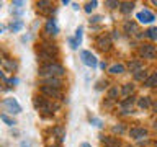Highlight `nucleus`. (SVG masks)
Wrapping results in <instances>:
<instances>
[{
	"mask_svg": "<svg viewBox=\"0 0 157 147\" xmlns=\"http://www.w3.org/2000/svg\"><path fill=\"white\" fill-rule=\"evenodd\" d=\"M101 142L105 144L106 147H120V141L118 137H106V136H101Z\"/></svg>",
	"mask_w": 157,
	"mask_h": 147,
	"instance_id": "obj_8",
	"label": "nucleus"
},
{
	"mask_svg": "<svg viewBox=\"0 0 157 147\" xmlns=\"http://www.w3.org/2000/svg\"><path fill=\"white\" fill-rule=\"evenodd\" d=\"M141 56H144L146 59H154L155 46H152V44H142L141 46Z\"/></svg>",
	"mask_w": 157,
	"mask_h": 147,
	"instance_id": "obj_5",
	"label": "nucleus"
},
{
	"mask_svg": "<svg viewBox=\"0 0 157 147\" xmlns=\"http://www.w3.org/2000/svg\"><path fill=\"white\" fill-rule=\"evenodd\" d=\"M129 70L134 72V74L141 72V70H142V64H141L139 61H132V62H129Z\"/></svg>",
	"mask_w": 157,
	"mask_h": 147,
	"instance_id": "obj_13",
	"label": "nucleus"
},
{
	"mask_svg": "<svg viewBox=\"0 0 157 147\" xmlns=\"http://www.w3.org/2000/svg\"><path fill=\"white\" fill-rule=\"evenodd\" d=\"M90 123H93L95 126H98V127H101L103 124H101V121L98 119V118H90Z\"/></svg>",
	"mask_w": 157,
	"mask_h": 147,
	"instance_id": "obj_27",
	"label": "nucleus"
},
{
	"mask_svg": "<svg viewBox=\"0 0 157 147\" xmlns=\"http://www.w3.org/2000/svg\"><path fill=\"white\" fill-rule=\"evenodd\" d=\"M46 5H49V2H46V0H43V2H38V7H46Z\"/></svg>",
	"mask_w": 157,
	"mask_h": 147,
	"instance_id": "obj_34",
	"label": "nucleus"
},
{
	"mask_svg": "<svg viewBox=\"0 0 157 147\" xmlns=\"http://www.w3.org/2000/svg\"><path fill=\"white\" fill-rule=\"evenodd\" d=\"M136 29H137V24L134 23V21H126L124 23V31L126 33H136Z\"/></svg>",
	"mask_w": 157,
	"mask_h": 147,
	"instance_id": "obj_16",
	"label": "nucleus"
},
{
	"mask_svg": "<svg viewBox=\"0 0 157 147\" xmlns=\"http://www.w3.org/2000/svg\"><path fill=\"white\" fill-rule=\"evenodd\" d=\"M41 92H43V95L51 96V98H59V96H61V93H59L57 88H52V87H48V85H43Z\"/></svg>",
	"mask_w": 157,
	"mask_h": 147,
	"instance_id": "obj_6",
	"label": "nucleus"
},
{
	"mask_svg": "<svg viewBox=\"0 0 157 147\" xmlns=\"http://www.w3.org/2000/svg\"><path fill=\"white\" fill-rule=\"evenodd\" d=\"M80 57H82V62L85 64V66L92 67V69L97 66V57L93 56L90 51H82V52H80Z\"/></svg>",
	"mask_w": 157,
	"mask_h": 147,
	"instance_id": "obj_3",
	"label": "nucleus"
},
{
	"mask_svg": "<svg viewBox=\"0 0 157 147\" xmlns=\"http://www.w3.org/2000/svg\"><path fill=\"white\" fill-rule=\"evenodd\" d=\"M21 147H29L28 144H25V142H23V144H21Z\"/></svg>",
	"mask_w": 157,
	"mask_h": 147,
	"instance_id": "obj_39",
	"label": "nucleus"
},
{
	"mask_svg": "<svg viewBox=\"0 0 157 147\" xmlns=\"http://www.w3.org/2000/svg\"><path fill=\"white\" fill-rule=\"evenodd\" d=\"M132 103H134V100H132L131 96H128L124 101H121V108H123V113H131V110H132Z\"/></svg>",
	"mask_w": 157,
	"mask_h": 147,
	"instance_id": "obj_11",
	"label": "nucleus"
},
{
	"mask_svg": "<svg viewBox=\"0 0 157 147\" xmlns=\"http://www.w3.org/2000/svg\"><path fill=\"white\" fill-rule=\"evenodd\" d=\"M13 5H15V7H21V5H23V2H18V0H15V2H13Z\"/></svg>",
	"mask_w": 157,
	"mask_h": 147,
	"instance_id": "obj_35",
	"label": "nucleus"
},
{
	"mask_svg": "<svg viewBox=\"0 0 157 147\" xmlns=\"http://www.w3.org/2000/svg\"><path fill=\"white\" fill-rule=\"evenodd\" d=\"M46 33L48 34H52V36L59 33V28H57L56 20H54V18H49L48 20V23H46Z\"/></svg>",
	"mask_w": 157,
	"mask_h": 147,
	"instance_id": "obj_7",
	"label": "nucleus"
},
{
	"mask_svg": "<svg viewBox=\"0 0 157 147\" xmlns=\"http://www.w3.org/2000/svg\"><path fill=\"white\" fill-rule=\"evenodd\" d=\"M64 67L59 64H48L39 69V75H49V77H62L64 75Z\"/></svg>",
	"mask_w": 157,
	"mask_h": 147,
	"instance_id": "obj_1",
	"label": "nucleus"
},
{
	"mask_svg": "<svg viewBox=\"0 0 157 147\" xmlns=\"http://www.w3.org/2000/svg\"><path fill=\"white\" fill-rule=\"evenodd\" d=\"M72 8H74V10H75V12H77V10H78V5H77V3H72Z\"/></svg>",
	"mask_w": 157,
	"mask_h": 147,
	"instance_id": "obj_37",
	"label": "nucleus"
},
{
	"mask_svg": "<svg viewBox=\"0 0 157 147\" xmlns=\"http://www.w3.org/2000/svg\"><path fill=\"white\" fill-rule=\"evenodd\" d=\"M3 106H5V110L10 111L12 115H18V113H21V106L18 105V101L15 100V98H5V100H3Z\"/></svg>",
	"mask_w": 157,
	"mask_h": 147,
	"instance_id": "obj_2",
	"label": "nucleus"
},
{
	"mask_svg": "<svg viewBox=\"0 0 157 147\" xmlns=\"http://www.w3.org/2000/svg\"><path fill=\"white\" fill-rule=\"evenodd\" d=\"M129 136L134 137V139H142V137L147 136V131L142 129V127H134V129L129 131Z\"/></svg>",
	"mask_w": 157,
	"mask_h": 147,
	"instance_id": "obj_10",
	"label": "nucleus"
},
{
	"mask_svg": "<svg viewBox=\"0 0 157 147\" xmlns=\"http://www.w3.org/2000/svg\"><path fill=\"white\" fill-rule=\"evenodd\" d=\"M20 80H18V78H12V80H8V83H12V85H13V83H18Z\"/></svg>",
	"mask_w": 157,
	"mask_h": 147,
	"instance_id": "obj_36",
	"label": "nucleus"
},
{
	"mask_svg": "<svg viewBox=\"0 0 157 147\" xmlns=\"http://www.w3.org/2000/svg\"><path fill=\"white\" fill-rule=\"evenodd\" d=\"M144 85H146V87H154V85H157V74H152L151 77H147L146 82H144Z\"/></svg>",
	"mask_w": 157,
	"mask_h": 147,
	"instance_id": "obj_14",
	"label": "nucleus"
},
{
	"mask_svg": "<svg viewBox=\"0 0 157 147\" xmlns=\"http://www.w3.org/2000/svg\"><path fill=\"white\" fill-rule=\"evenodd\" d=\"M3 66H5V69H7V70H13V69H17V62L7 61V59H5V61H3Z\"/></svg>",
	"mask_w": 157,
	"mask_h": 147,
	"instance_id": "obj_21",
	"label": "nucleus"
},
{
	"mask_svg": "<svg viewBox=\"0 0 157 147\" xmlns=\"http://www.w3.org/2000/svg\"><path fill=\"white\" fill-rule=\"evenodd\" d=\"M80 147H92L90 144H87V142H83V144H80Z\"/></svg>",
	"mask_w": 157,
	"mask_h": 147,
	"instance_id": "obj_38",
	"label": "nucleus"
},
{
	"mask_svg": "<svg viewBox=\"0 0 157 147\" xmlns=\"http://www.w3.org/2000/svg\"><path fill=\"white\" fill-rule=\"evenodd\" d=\"M136 18L139 20L141 23H152V21L155 20L154 13L149 12V10H142V12H139V13L136 15Z\"/></svg>",
	"mask_w": 157,
	"mask_h": 147,
	"instance_id": "obj_4",
	"label": "nucleus"
},
{
	"mask_svg": "<svg viewBox=\"0 0 157 147\" xmlns=\"http://www.w3.org/2000/svg\"><path fill=\"white\" fill-rule=\"evenodd\" d=\"M118 95V88L115 87V88H111V90H110V93H108V96H110V98H115Z\"/></svg>",
	"mask_w": 157,
	"mask_h": 147,
	"instance_id": "obj_29",
	"label": "nucleus"
},
{
	"mask_svg": "<svg viewBox=\"0 0 157 147\" xmlns=\"http://www.w3.org/2000/svg\"><path fill=\"white\" fill-rule=\"evenodd\" d=\"M54 132H56V134H59V136H61V139H64V131L61 129V127H56V129H54Z\"/></svg>",
	"mask_w": 157,
	"mask_h": 147,
	"instance_id": "obj_30",
	"label": "nucleus"
},
{
	"mask_svg": "<svg viewBox=\"0 0 157 147\" xmlns=\"http://www.w3.org/2000/svg\"><path fill=\"white\" fill-rule=\"evenodd\" d=\"M21 28H23V21H21V20H17L15 23H12V24H10V29H12L13 33H18Z\"/></svg>",
	"mask_w": 157,
	"mask_h": 147,
	"instance_id": "obj_18",
	"label": "nucleus"
},
{
	"mask_svg": "<svg viewBox=\"0 0 157 147\" xmlns=\"http://www.w3.org/2000/svg\"><path fill=\"white\" fill-rule=\"evenodd\" d=\"M151 106V100L147 96H144V98H141L139 100V108H142V110H147V108Z\"/></svg>",
	"mask_w": 157,
	"mask_h": 147,
	"instance_id": "obj_19",
	"label": "nucleus"
},
{
	"mask_svg": "<svg viewBox=\"0 0 157 147\" xmlns=\"http://www.w3.org/2000/svg\"><path fill=\"white\" fill-rule=\"evenodd\" d=\"M110 72L111 74H123L124 72V66L123 64H115V66L110 67Z\"/></svg>",
	"mask_w": 157,
	"mask_h": 147,
	"instance_id": "obj_17",
	"label": "nucleus"
},
{
	"mask_svg": "<svg viewBox=\"0 0 157 147\" xmlns=\"http://www.w3.org/2000/svg\"><path fill=\"white\" fill-rule=\"evenodd\" d=\"M131 92H132V85H129V83L123 87V95H128V93H131Z\"/></svg>",
	"mask_w": 157,
	"mask_h": 147,
	"instance_id": "obj_26",
	"label": "nucleus"
},
{
	"mask_svg": "<svg viewBox=\"0 0 157 147\" xmlns=\"http://www.w3.org/2000/svg\"><path fill=\"white\" fill-rule=\"evenodd\" d=\"M0 118H2V121H3V123H7L8 126H15V124H17V121L12 119V118H8L7 115H5V113H2V116H0Z\"/></svg>",
	"mask_w": 157,
	"mask_h": 147,
	"instance_id": "obj_20",
	"label": "nucleus"
},
{
	"mask_svg": "<svg viewBox=\"0 0 157 147\" xmlns=\"http://www.w3.org/2000/svg\"><path fill=\"white\" fill-rule=\"evenodd\" d=\"M147 36L151 39H157V28H149L147 29Z\"/></svg>",
	"mask_w": 157,
	"mask_h": 147,
	"instance_id": "obj_24",
	"label": "nucleus"
},
{
	"mask_svg": "<svg viewBox=\"0 0 157 147\" xmlns=\"http://www.w3.org/2000/svg\"><path fill=\"white\" fill-rule=\"evenodd\" d=\"M113 131H115V132H123V126H115V127H113Z\"/></svg>",
	"mask_w": 157,
	"mask_h": 147,
	"instance_id": "obj_33",
	"label": "nucleus"
},
{
	"mask_svg": "<svg viewBox=\"0 0 157 147\" xmlns=\"http://www.w3.org/2000/svg\"><path fill=\"white\" fill-rule=\"evenodd\" d=\"M69 44H71L72 49H77V46H78L77 41H75V38H71V39H69Z\"/></svg>",
	"mask_w": 157,
	"mask_h": 147,
	"instance_id": "obj_28",
	"label": "nucleus"
},
{
	"mask_svg": "<svg viewBox=\"0 0 157 147\" xmlns=\"http://www.w3.org/2000/svg\"><path fill=\"white\" fill-rule=\"evenodd\" d=\"M97 5H98V2H97V0H93V2H88V3L85 5V12H87V13H90L92 10L97 7Z\"/></svg>",
	"mask_w": 157,
	"mask_h": 147,
	"instance_id": "obj_22",
	"label": "nucleus"
},
{
	"mask_svg": "<svg viewBox=\"0 0 157 147\" xmlns=\"http://www.w3.org/2000/svg\"><path fill=\"white\" fill-rule=\"evenodd\" d=\"M132 8H134V3L132 2H121V12L123 13H129Z\"/></svg>",
	"mask_w": 157,
	"mask_h": 147,
	"instance_id": "obj_15",
	"label": "nucleus"
},
{
	"mask_svg": "<svg viewBox=\"0 0 157 147\" xmlns=\"http://www.w3.org/2000/svg\"><path fill=\"white\" fill-rule=\"evenodd\" d=\"M75 41H77L78 46H80V43H82V26H78L75 29Z\"/></svg>",
	"mask_w": 157,
	"mask_h": 147,
	"instance_id": "obj_23",
	"label": "nucleus"
},
{
	"mask_svg": "<svg viewBox=\"0 0 157 147\" xmlns=\"http://www.w3.org/2000/svg\"><path fill=\"white\" fill-rule=\"evenodd\" d=\"M152 3H154V5H157V0H154V2H152Z\"/></svg>",
	"mask_w": 157,
	"mask_h": 147,
	"instance_id": "obj_40",
	"label": "nucleus"
},
{
	"mask_svg": "<svg viewBox=\"0 0 157 147\" xmlns=\"http://www.w3.org/2000/svg\"><path fill=\"white\" fill-rule=\"evenodd\" d=\"M44 82H46L48 87H52V88H59V87H61V78H57V77H48Z\"/></svg>",
	"mask_w": 157,
	"mask_h": 147,
	"instance_id": "obj_12",
	"label": "nucleus"
},
{
	"mask_svg": "<svg viewBox=\"0 0 157 147\" xmlns=\"http://www.w3.org/2000/svg\"><path fill=\"white\" fill-rule=\"evenodd\" d=\"M106 7H110V8H116V7H120V2H115V0H108V2H105Z\"/></svg>",
	"mask_w": 157,
	"mask_h": 147,
	"instance_id": "obj_25",
	"label": "nucleus"
},
{
	"mask_svg": "<svg viewBox=\"0 0 157 147\" xmlns=\"http://www.w3.org/2000/svg\"><path fill=\"white\" fill-rule=\"evenodd\" d=\"M97 44H98V47H100L101 51H105V49H108L111 46V38L110 36H100L98 41H97Z\"/></svg>",
	"mask_w": 157,
	"mask_h": 147,
	"instance_id": "obj_9",
	"label": "nucleus"
},
{
	"mask_svg": "<svg viewBox=\"0 0 157 147\" xmlns=\"http://www.w3.org/2000/svg\"><path fill=\"white\" fill-rule=\"evenodd\" d=\"M134 77L137 78V80H141V78H144V77H146V74H142V70H141V72H137Z\"/></svg>",
	"mask_w": 157,
	"mask_h": 147,
	"instance_id": "obj_31",
	"label": "nucleus"
},
{
	"mask_svg": "<svg viewBox=\"0 0 157 147\" xmlns=\"http://www.w3.org/2000/svg\"><path fill=\"white\" fill-rule=\"evenodd\" d=\"M100 20H101V17H98V15H97V17L90 18V23H97V21H100Z\"/></svg>",
	"mask_w": 157,
	"mask_h": 147,
	"instance_id": "obj_32",
	"label": "nucleus"
}]
</instances>
